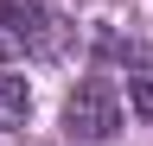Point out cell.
<instances>
[{"instance_id":"obj_1","label":"cell","mask_w":153,"mask_h":146,"mask_svg":"<svg viewBox=\"0 0 153 146\" xmlns=\"http://www.w3.org/2000/svg\"><path fill=\"white\" fill-rule=\"evenodd\" d=\"M64 51V26L32 0H0V64H26V57H57Z\"/></svg>"},{"instance_id":"obj_2","label":"cell","mask_w":153,"mask_h":146,"mask_svg":"<svg viewBox=\"0 0 153 146\" xmlns=\"http://www.w3.org/2000/svg\"><path fill=\"white\" fill-rule=\"evenodd\" d=\"M64 134H70V140H115V134H121V95H115V83L89 76V83L70 89V102H64Z\"/></svg>"},{"instance_id":"obj_3","label":"cell","mask_w":153,"mask_h":146,"mask_svg":"<svg viewBox=\"0 0 153 146\" xmlns=\"http://www.w3.org/2000/svg\"><path fill=\"white\" fill-rule=\"evenodd\" d=\"M26 108H32V89H26V76H0V134L26 121Z\"/></svg>"},{"instance_id":"obj_4","label":"cell","mask_w":153,"mask_h":146,"mask_svg":"<svg viewBox=\"0 0 153 146\" xmlns=\"http://www.w3.org/2000/svg\"><path fill=\"white\" fill-rule=\"evenodd\" d=\"M128 108H134L140 121H153V64H140V70L128 76Z\"/></svg>"}]
</instances>
